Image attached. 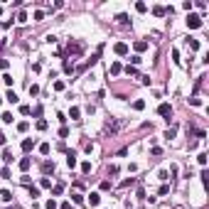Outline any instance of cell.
Masks as SVG:
<instances>
[{
	"label": "cell",
	"mask_w": 209,
	"mask_h": 209,
	"mask_svg": "<svg viewBox=\"0 0 209 209\" xmlns=\"http://www.w3.org/2000/svg\"><path fill=\"white\" fill-rule=\"evenodd\" d=\"M187 27H189V30H197V27H202V15H197V12H189V15H187Z\"/></svg>",
	"instance_id": "6da1fadb"
},
{
	"label": "cell",
	"mask_w": 209,
	"mask_h": 209,
	"mask_svg": "<svg viewBox=\"0 0 209 209\" xmlns=\"http://www.w3.org/2000/svg\"><path fill=\"white\" fill-rule=\"evenodd\" d=\"M67 52H69L71 57H79V54L84 52V42H69V44H67Z\"/></svg>",
	"instance_id": "7a4b0ae2"
},
{
	"label": "cell",
	"mask_w": 209,
	"mask_h": 209,
	"mask_svg": "<svg viewBox=\"0 0 209 209\" xmlns=\"http://www.w3.org/2000/svg\"><path fill=\"white\" fill-rule=\"evenodd\" d=\"M158 113H160L165 121H170V116H172V106H170V104H160V106H158Z\"/></svg>",
	"instance_id": "3957f363"
},
{
	"label": "cell",
	"mask_w": 209,
	"mask_h": 209,
	"mask_svg": "<svg viewBox=\"0 0 209 209\" xmlns=\"http://www.w3.org/2000/svg\"><path fill=\"white\" fill-rule=\"evenodd\" d=\"M67 167H69V170L76 167V153H74V150H67Z\"/></svg>",
	"instance_id": "277c9868"
},
{
	"label": "cell",
	"mask_w": 209,
	"mask_h": 209,
	"mask_svg": "<svg viewBox=\"0 0 209 209\" xmlns=\"http://www.w3.org/2000/svg\"><path fill=\"white\" fill-rule=\"evenodd\" d=\"M113 52H116L118 57H123V54H128V44H126V42H118V44L113 47Z\"/></svg>",
	"instance_id": "5b68a950"
},
{
	"label": "cell",
	"mask_w": 209,
	"mask_h": 209,
	"mask_svg": "<svg viewBox=\"0 0 209 209\" xmlns=\"http://www.w3.org/2000/svg\"><path fill=\"white\" fill-rule=\"evenodd\" d=\"M69 118H71V121H81V108H79V106H71Z\"/></svg>",
	"instance_id": "8992f818"
},
{
	"label": "cell",
	"mask_w": 209,
	"mask_h": 209,
	"mask_svg": "<svg viewBox=\"0 0 209 209\" xmlns=\"http://www.w3.org/2000/svg\"><path fill=\"white\" fill-rule=\"evenodd\" d=\"M32 148H35V138H25L22 140V150H25V153H30Z\"/></svg>",
	"instance_id": "52a82bcc"
},
{
	"label": "cell",
	"mask_w": 209,
	"mask_h": 209,
	"mask_svg": "<svg viewBox=\"0 0 209 209\" xmlns=\"http://www.w3.org/2000/svg\"><path fill=\"white\" fill-rule=\"evenodd\" d=\"M111 76H118V74H121V71H123V67H121V62H113V64H111Z\"/></svg>",
	"instance_id": "ba28073f"
},
{
	"label": "cell",
	"mask_w": 209,
	"mask_h": 209,
	"mask_svg": "<svg viewBox=\"0 0 209 209\" xmlns=\"http://www.w3.org/2000/svg\"><path fill=\"white\" fill-rule=\"evenodd\" d=\"M116 20H118V25H123V27H128V25H131V20H128V15H126V12L116 15Z\"/></svg>",
	"instance_id": "9c48e42d"
},
{
	"label": "cell",
	"mask_w": 209,
	"mask_h": 209,
	"mask_svg": "<svg viewBox=\"0 0 209 209\" xmlns=\"http://www.w3.org/2000/svg\"><path fill=\"white\" fill-rule=\"evenodd\" d=\"M86 202H89V204H91V207H99V202H101V197H99V194H96V192H91V194H89V199H86Z\"/></svg>",
	"instance_id": "30bf717a"
},
{
	"label": "cell",
	"mask_w": 209,
	"mask_h": 209,
	"mask_svg": "<svg viewBox=\"0 0 209 209\" xmlns=\"http://www.w3.org/2000/svg\"><path fill=\"white\" fill-rule=\"evenodd\" d=\"M30 165H32V160H30V158H22V160H20V170H22V172H27V170H30Z\"/></svg>",
	"instance_id": "8fae6325"
},
{
	"label": "cell",
	"mask_w": 209,
	"mask_h": 209,
	"mask_svg": "<svg viewBox=\"0 0 209 209\" xmlns=\"http://www.w3.org/2000/svg\"><path fill=\"white\" fill-rule=\"evenodd\" d=\"M62 192H64V182H57V185L52 187V194H54V197H59Z\"/></svg>",
	"instance_id": "7c38bea8"
},
{
	"label": "cell",
	"mask_w": 209,
	"mask_h": 209,
	"mask_svg": "<svg viewBox=\"0 0 209 209\" xmlns=\"http://www.w3.org/2000/svg\"><path fill=\"white\" fill-rule=\"evenodd\" d=\"M42 172H44V175L54 172V162H49V160H47V162H42Z\"/></svg>",
	"instance_id": "4fadbf2b"
},
{
	"label": "cell",
	"mask_w": 209,
	"mask_h": 209,
	"mask_svg": "<svg viewBox=\"0 0 209 209\" xmlns=\"http://www.w3.org/2000/svg\"><path fill=\"white\" fill-rule=\"evenodd\" d=\"M153 15H155V17H162V15H165V7H162V5H153Z\"/></svg>",
	"instance_id": "5bb4252c"
},
{
	"label": "cell",
	"mask_w": 209,
	"mask_h": 209,
	"mask_svg": "<svg viewBox=\"0 0 209 209\" xmlns=\"http://www.w3.org/2000/svg\"><path fill=\"white\" fill-rule=\"evenodd\" d=\"M5 99H7V101H10V104H17V101H20V99H17V94H15V91H12V89H10V91H7V94H5Z\"/></svg>",
	"instance_id": "9a60e30c"
},
{
	"label": "cell",
	"mask_w": 209,
	"mask_h": 209,
	"mask_svg": "<svg viewBox=\"0 0 209 209\" xmlns=\"http://www.w3.org/2000/svg\"><path fill=\"white\" fill-rule=\"evenodd\" d=\"M145 49H148V42H145V39H138V42H136V52H145Z\"/></svg>",
	"instance_id": "2e32d148"
},
{
	"label": "cell",
	"mask_w": 209,
	"mask_h": 209,
	"mask_svg": "<svg viewBox=\"0 0 209 209\" xmlns=\"http://www.w3.org/2000/svg\"><path fill=\"white\" fill-rule=\"evenodd\" d=\"M187 44H189V49H194V52L199 49V39H194V37H189V39H187Z\"/></svg>",
	"instance_id": "e0dca14e"
},
{
	"label": "cell",
	"mask_w": 209,
	"mask_h": 209,
	"mask_svg": "<svg viewBox=\"0 0 209 209\" xmlns=\"http://www.w3.org/2000/svg\"><path fill=\"white\" fill-rule=\"evenodd\" d=\"M0 199H2V202H12V192L2 189V192H0Z\"/></svg>",
	"instance_id": "ac0fdd59"
},
{
	"label": "cell",
	"mask_w": 209,
	"mask_h": 209,
	"mask_svg": "<svg viewBox=\"0 0 209 209\" xmlns=\"http://www.w3.org/2000/svg\"><path fill=\"white\" fill-rule=\"evenodd\" d=\"M71 202H74V204H84V194H79V192L71 194Z\"/></svg>",
	"instance_id": "d6986e66"
},
{
	"label": "cell",
	"mask_w": 209,
	"mask_h": 209,
	"mask_svg": "<svg viewBox=\"0 0 209 209\" xmlns=\"http://www.w3.org/2000/svg\"><path fill=\"white\" fill-rule=\"evenodd\" d=\"M143 108H145V101H143V99L133 101V111H143Z\"/></svg>",
	"instance_id": "ffe728a7"
},
{
	"label": "cell",
	"mask_w": 209,
	"mask_h": 209,
	"mask_svg": "<svg viewBox=\"0 0 209 209\" xmlns=\"http://www.w3.org/2000/svg\"><path fill=\"white\" fill-rule=\"evenodd\" d=\"M37 131H47V121L44 118H37Z\"/></svg>",
	"instance_id": "44dd1931"
},
{
	"label": "cell",
	"mask_w": 209,
	"mask_h": 209,
	"mask_svg": "<svg viewBox=\"0 0 209 209\" xmlns=\"http://www.w3.org/2000/svg\"><path fill=\"white\" fill-rule=\"evenodd\" d=\"M27 128H30V123H27V121H20V123H17V131H20V133H25Z\"/></svg>",
	"instance_id": "7402d4cb"
},
{
	"label": "cell",
	"mask_w": 209,
	"mask_h": 209,
	"mask_svg": "<svg viewBox=\"0 0 209 209\" xmlns=\"http://www.w3.org/2000/svg\"><path fill=\"white\" fill-rule=\"evenodd\" d=\"M150 155H153V158H160V155H162V148H158V145L150 148Z\"/></svg>",
	"instance_id": "603a6c76"
},
{
	"label": "cell",
	"mask_w": 209,
	"mask_h": 209,
	"mask_svg": "<svg viewBox=\"0 0 209 209\" xmlns=\"http://www.w3.org/2000/svg\"><path fill=\"white\" fill-rule=\"evenodd\" d=\"M2 160L5 162H12V150H2Z\"/></svg>",
	"instance_id": "cb8c5ba5"
},
{
	"label": "cell",
	"mask_w": 209,
	"mask_h": 209,
	"mask_svg": "<svg viewBox=\"0 0 209 209\" xmlns=\"http://www.w3.org/2000/svg\"><path fill=\"white\" fill-rule=\"evenodd\" d=\"M197 162L204 167V165H207V153H199V155H197Z\"/></svg>",
	"instance_id": "d4e9b609"
},
{
	"label": "cell",
	"mask_w": 209,
	"mask_h": 209,
	"mask_svg": "<svg viewBox=\"0 0 209 209\" xmlns=\"http://www.w3.org/2000/svg\"><path fill=\"white\" fill-rule=\"evenodd\" d=\"M39 187H49V189H52V180H49V177H42V180H39Z\"/></svg>",
	"instance_id": "484cf974"
},
{
	"label": "cell",
	"mask_w": 209,
	"mask_h": 209,
	"mask_svg": "<svg viewBox=\"0 0 209 209\" xmlns=\"http://www.w3.org/2000/svg\"><path fill=\"white\" fill-rule=\"evenodd\" d=\"M126 74H128V76H138V69H136V67H131V64H128V67H126Z\"/></svg>",
	"instance_id": "4316f807"
},
{
	"label": "cell",
	"mask_w": 209,
	"mask_h": 209,
	"mask_svg": "<svg viewBox=\"0 0 209 209\" xmlns=\"http://www.w3.org/2000/svg\"><path fill=\"white\" fill-rule=\"evenodd\" d=\"M0 118H2V123H12V113H7V111H5Z\"/></svg>",
	"instance_id": "83f0119b"
},
{
	"label": "cell",
	"mask_w": 209,
	"mask_h": 209,
	"mask_svg": "<svg viewBox=\"0 0 209 209\" xmlns=\"http://www.w3.org/2000/svg\"><path fill=\"white\" fill-rule=\"evenodd\" d=\"M39 153H42V155H49V143H42V145H39Z\"/></svg>",
	"instance_id": "f1b7e54d"
},
{
	"label": "cell",
	"mask_w": 209,
	"mask_h": 209,
	"mask_svg": "<svg viewBox=\"0 0 209 209\" xmlns=\"http://www.w3.org/2000/svg\"><path fill=\"white\" fill-rule=\"evenodd\" d=\"M81 172H84V175L91 172V162H81Z\"/></svg>",
	"instance_id": "f546056e"
},
{
	"label": "cell",
	"mask_w": 209,
	"mask_h": 209,
	"mask_svg": "<svg viewBox=\"0 0 209 209\" xmlns=\"http://www.w3.org/2000/svg\"><path fill=\"white\" fill-rule=\"evenodd\" d=\"M32 17H35L37 22H39V20H44V10H35V15H32Z\"/></svg>",
	"instance_id": "4dcf8cb0"
},
{
	"label": "cell",
	"mask_w": 209,
	"mask_h": 209,
	"mask_svg": "<svg viewBox=\"0 0 209 209\" xmlns=\"http://www.w3.org/2000/svg\"><path fill=\"white\" fill-rule=\"evenodd\" d=\"M39 94V86L37 84H30V96H37Z\"/></svg>",
	"instance_id": "1f68e13d"
},
{
	"label": "cell",
	"mask_w": 209,
	"mask_h": 209,
	"mask_svg": "<svg viewBox=\"0 0 209 209\" xmlns=\"http://www.w3.org/2000/svg\"><path fill=\"white\" fill-rule=\"evenodd\" d=\"M42 111H44L42 106H35V111H32V116H35V118H42Z\"/></svg>",
	"instance_id": "d6a6232c"
},
{
	"label": "cell",
	"mask_w": 209,
	"mask_h": 209,
	"mask_svg": "<svg viewBox=\"0 0 209 209\" xmlns=\"http://www.w3.org/2000/svg\"><path fill=\"white\" fill-rule=\"evenodd\" d=\"M158 177L165 182V180H170V172H167V170H160V172H158Z\"/></svg>",
	"instance_id": "836d02e7"
},
{
	"label": "cell",
	"mask_w": 209,
	"mask_h": 209,
	"mask_svg": "<svg viewBox=\"0 0 209 209\" xmlns=\"http://www.w3.org/2000/svg\"><path fill=\"white\" fill-rule=\"evenodd\" d=\"M30 197H32V199L39 197V187H30Z\"/></svg>",
	"instance_id": "e575fe53"
},
{
	"label": "cell",
	"mask_w": 209,
	"mask_h": 209,
	"mask_svg": "<svg viewBox=\"0 0 209 209\" xmlns=\"http://www.w3.org/2000/svg\"><path fill=\"white\" fill-rule=\"evenodd\" d=\"M64 71H74V62H69V59H64Z\"/></svg>",
	"instance_id": "d590c367"
},
{
	"label": "cell",
	"mask_w": 209,
	"mask_h": 209,
	"mask_svg": "<svg viewBox=\"0 0 209 209\" xmlns=\"http://www.w3.org/2000/svg\"><path fill=\"white\" fill-rule=\"evenodd\" d=\"M131 185H136V177H131V180H123V182H121V187H131Z\"/></svg>",
	"instance_id": "8d00e7d4"
},
{
	"label": "cell",
	"mask_w": 209,
	"mask_h": 209,
	"mask_svg": "<svg viewBox=\"0 0 209 209\" xmlns=\"http://www.w3.org/2000/svg\"><path fill=\"white\" fill-rule=\"evenodd\" d=\"M136 10H138V12H145V10H148V5H145V2H136Z\"/></svg>",
	"instance_id": "74e56055"
},
{
	"label": "cell",
	"mask_w": 209,
	"mask_h": 209,
	"mask_svg": "<svg viewBox=\"0 0 209 209\" xmlns=\"http://www.w3.org/2000/svg\"><path fill=\"white\" fill-rule=\"evenodd\" d=\"M199 177H202V185H204V187H207V185H209V180H207L209 175H207V170H202V175H199Z\"/></svg>",
	"instance_id": "f35d334b"
},
{
	"label": "cell",
	"mask_w": 209,
	"mask_h": 209,
	"mask_svg": "<svg viewBox=\"0 0 209 209\" xmlns=\"http://www.w3.org/2000/svg\"><path fill=\"white\" fill-rule=\"evenodd\" d=\"M0 27H2V30H7V27H12V20H2V22H0Z\"/></svg>",
	"instance_id": "ab89813d"
},
{
	"label": "cell",
	"mask_w": 209,
	"mask_h": 209,
	"mask_svg": "<svg viewBox=\"0 0 209 209\" xmlns=\"http://www.w3.org/2000/svg\"><path fill=\"white\" fill-rule=\"evenodd\" d=\"M2 81H5L7 86H12V76H10V74H2Z\"/></svg>",
	"instance_id": "60d3db41"
},
{
	"label": "cell",
	"mask_w": 209,
	"mask_h": 209,
	"mask_svg": "<svg viewBox=\"0 0 209 209\" xmlns=\"http://www.w3.org/2000/svg\"><path fill=\"white\" fill-rule=\"evenodd\" d=\"M54 91H64V81H54Z\"/></svg>",
	"instance_id": "b9f144b4"
},
{
	"label": "cell",
	"mask_w": 209,
	"mask_h": 209,
	"mask_svg": "<svg viewBox=\"0 0 209 209\" xmlns=\"http://www.w3.org/2000/svg\"><path fill=\"white\" fill-rule=\"evenodd\" d=\"M44 42H47V44H54V42H57V37H54V35H47V37H44Z\"/></svg>",
	"instance_id": "7bdbcfd3"
},
{
	"label": "cell",
	"mask_w": 209,
	"mask_h": 209,
	"mask_svg": "<svg viewBox=\"0 0 209 209\" xmlns=\"http://www.w3.org/2000/svg\"><path fill=\"white\" fill-rule=\"evenodd\" d=\"M136 197H138V199H145V189H143V187H138V192H136Z\"/></svg>",
	"instance_id": "ee69618b"
},
{
	"label": "cell",
	"mask_w": 209,
	"mask_h": 209,
	"mask_svg": "<svg viewBox=\"0 0 209 209\" xmlns=\"http://www.w3.org/2000/svg\"><path fill=\"white\" fill-rule=\"evenodd\" d=\"M17 22H27V12H20L17 15Z\"/></svg>",
	"instance_id": "f6af8a7d"
},
{
	"label": "cell",
	"mask_w": 209,
	"mask_h": 209,
	"mask_svg": "<svg viewBox=\"0 0 209 209\" xmlns=\"http://www.w3.org/2000/svg\"><path fill=\"white\" fill-rule=\"evenodd\" d=\"M0 175H2L5 180H10V170H7V167H2V170H0Z\"/></svg>",
	"instance_id": "bcb514c9"
},
{
	"label": "cell",
	"mask_w": 209,
	"mask_h": 209,
	"mask_svg": "<svg viewBox=\"0 0 209 209\" xmlns=\"http://www.w3.org/2000/svg\"><path fill=\"white\" fill-rule=\"evenodd\" d=\"M7 67H10V62L7 59H0V69H7Z\"/></svg>",
	"instance_id": "7dc6e473"
},
{
	"label": "cell",
	"mask_w": 209,
	"mask_h": 209,
	"mask_svg": "<svg viewBox=\"0 0 209 209\" xmlns=\"http://www.w3.org/2000/svg\"><path fill=\"white\" fill-rule=\"evenodd\" d=\"M47 209H57V202H54V199H49V202H47Z\"/></svg>",
	"instance_id": "c3c4849f"
},
{
	"label": "cell",
	"mask_w": 209,
	"mask_h": 209,
	"mask_svg": "<svg viewBox=\"0 0 209 209\" xmlns=\"http://www.w3.org/2000/svg\"><path fill=\"white\" fill-rule=\"evenodd\" d=\"M59 209H71V204H69V202H64V204H62Z\"/></svg>",
	"instance_id": "681fc988"
},
{
	"label": "cell",
	"mask_w": 209,
	"mask_h": 209,
	"mask_svg": "<svg viewBox=\"0 0 209 209\" xmlns=\"http://www.w3.org/2000/svg\"><path fill=\"white\" fill-rule=\"evenodd\" d=\"M5 140H7V138H5V136H2V133H0V145H5Z\"/></svg>",
	"instance_id": "f907efd6"
},
{
	"label": "cell",
	"mask_w": 209,
	"mask_h": 209,
	"mask_svg": "<svg viewBox=\"0 0 209 209\" xmlns=\"http://www.w3.org/2000/svg\"><path fill=\"white\" fill-rule=\"evenodd\" d=\"M0 12H2V5H0Z\"/></svg>",
	"instance_id": "816d5d0a"
},
{
	"label": "cell",
	"mask_w": 209,
	"mask_h": 209,
	"mask_svg": "<svg viewBox=\"0 0 209 209\" xmlns=\"http://www.w3.org/2000/svg\"><path fill=\"white\" fill-rule=\"evenodd\" d=\"M0 104H2V96H0Z\"/></svg>",
	"instance_id": "f5cc1de1"
},
{
	"label": "cell",
	"mask_w": 209,
	"mask_h": 209,
	"mask_svg": "<svg viewBox=\"0 0 209 209\" xmlns=\"http://www.w3.org/2000/svg\"><path fill=\"white\" fill-rule=\"evenodd\" d=\"M0 170H2V167H0Z\"/></svg>",
	"instance_id": "db71d44e"
}]
</instances>
